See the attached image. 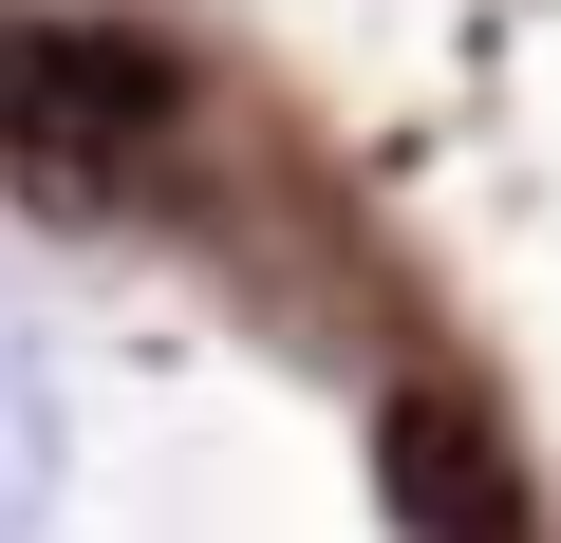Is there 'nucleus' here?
I'll use <instances>...</instances> for the list:
<instances>
[{"label": "nucleus", "mask_w": 561, "mask_h": 543, "mask_svg": "<svg viewBox=\"0 0 561 543\" xmlns=\"http://www.w3.org/2000/svg\"><path fill=\"white\" fill-rule=\"evenodd\" d=\"M169 132H187L169 38H131V20H0V169L20 188L113 206V188L169 169Z\"/></svg>", "instance_id": "1"}, {"label": "nucleus", "mask_w": 561, "mask_h": 543, "mask_svg": "<svg viewBox=\"0 0 561 543\" xmlns=\"http://www.w3.org/2000/svg\"><path fill=\"white\" fill-rule=\"evenodd\" d=\"M57 487H76V412H57V357L0 319V543H38L57 524Z\"/></svg>", "instance_id": "3"}, {"label": "nucleus", "mask_w": 561, "mask_h": 543, "mask_svg": "<svg viewBox=\"0 0 561 543\" xmlns=\"http://www.w3.org/2000/svg\"><path fill=\"white\" fill-rule=\"evenodd\" d=\"M375 487H393L412 543H524V468H505V431H486L449 375H412V394L375 412Z\"/></svg>", "instance_id": "2"}]
</instances>
